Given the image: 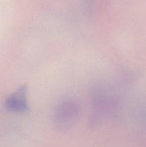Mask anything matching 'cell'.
Instances as JSON below:
<instances>
[{"instance_id":"cell-1","label":"cell","mask_w":146,"mask_h":147,"mask_svg":"<svg viewBox=\"0 0 146 147\" xmlns=\"http://www.w3.org/2000/svg\"><path fill=\"white\" fill-rule=\"evenodd\" d=\"M5 107L13 113H22L29 111L27 100V87L26 85L19 88L14 93L10 95L5 102Z\"/></svg>"},{"instance_id":"cell-2","label":"cell","mask_w":146,"mask_h":147,"mask_svg":"<svg viewBox=\"0 0 146 147\" xmlns=\"http://www.w3.org/2000/svg\"><path fill=\"white\" fill-rule=\"evenodd\" d=\"M79 113L78 106L72 101L62 103L56 112V120L62 126H69L76 119Z\"/></svg>"}]
</instances>
